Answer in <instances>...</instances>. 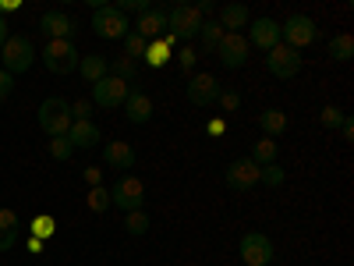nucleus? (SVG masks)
<instances>
[{"label": "nucleus", "mask_w": 354, "mask_h": 266, "mask_svg": "<svg viewBox=\"0 0 354 266\" xmlns=\"http://www.w3.org/2000/svg\"><path fill=\"white\" fill-rule=\"evenodd\" d=\"M71 121H93V100H75L71 103Z\"/></svg>", "instance_id": "obj_39"}, {"label": "nucleus", "mask_w": 354, "mask_h": 266, "mask_svg": "<svg viewBox=\"0 0 354 266\" xmlns=\"http://www.w3.org/2000/svg\"><path fill=\"white\" fill-rule=\"evenodd\" d=\"M82 177H85V185H88V188L103 185V170H100V167H85V170H82Z\"/></svg>", "instance_id": "obj_40"}, {"label": "nucleus", "mask_w": 354, "mask_h": 266, "mask_svg": "<svg viewBox=\"0 0 354 266\" xmlns=\"http://www.w3.org/2000/svg\"><path fill=\"white\" fill-rule=\"evenodd\" d=\"M113 8H117V11H121L124 18H128V15H135V18H138V15H145V11H149V8H153V0H117V4H113Z\"/></svg>", "instance_id": "obj_34"}, {"label": "nucleus", "mask_w": 354, "mask_h": 266, "mask_svg": "<svg viewBox=\"0 0 354 266\" xmlns=\"http://www.w3.org/2000/svg\"><path fill=\"white\" fill-rule=\"evenodd\" d=\"M36 46L32 39H25V36H8V43L0 46V68H4L8 75H25L28 68L36 64Z\"/></svg>", "instance_id": "obj_1"}, {"label": "nucleus", "mask_w": 354, "mask_h": 266, "mask_svg": "<svg viewBox=\"0 0 354 266\" xmlns=\"http://www.w3.org/2000/svg\"><path fill=\"white\" fill-rule=\"evenodd\" d=\"M8 36H11V25H8V18H4V15H0V46L8 43Z\"/></svg>", "instance_id": "obj_43"}, {"label": "nucleus", "mask_w": 354, "mask_h": 266, "mask_svg": "<svg viewBox=\"0 0 354 266\" xmlns=\"http://www.w3.org/2000/svg\"><path fill=\"white\" fill-rule=\"evenodd\" d=\"M11 93H15V75H8L4 68H0V96H4V100H8Z\"/></svg>", "instance_id": "obj_42"}, {"label": "nucleus", "mask_w": 354, "mask_h": 266, "mask_svg": "<svg viewBox=\"0 0 354 266\" xmlns=\"http://www.w3.org/2000/svg\"><path fill=\"white\" fill-rule=\"evenodd\" d=\"M0 103H4V96H0Z\"/></svg>", "instance_id": "obj_47"}, {"label": "nucleus", "mask_w": 354, "mask_h": 266, "mask_svg": "<svg viewBox=\"0 0 354 266\" xmlns=\"http://www.w3.org/2000/svg\"><path fill=\"white\" fill-rule=\"evenodd\" d=\"M170 61V43L167 39H153L149 46H145V64L149 68H163Z\"/></svg>", "instance_id": "obj_27"}, {"label": "nucleus", "mask_w": 354, "mask_h": 266, "mask_svg": "<svg viewBox=\"0 0 354 266\" xmlns=\"http://www.w3.org/2000/svg\"><path fill=\"white\" fill-rule=\"evenodd\" d=\"M259 128H262V135H266V139H280V135L287 132V114H283V110H277V107L262 110V114H259Z\"/></svg>", "instance_id": "obj_23"}, {"label": "nucleus", "mask_w": 354, "mask_h": 266, "mask_svg": "<svg viewBox=\"0 0 354 266\" xmlns=\"http://www.w3.org/2000/svg\"><path fill=\"white\" fill-rule=\"evenodd\" d=\"M46 150H50V157H53V160H61V163H64V160H71L75 145L68 142V135H61V139H50V142H46Z\"/></svg>", "instance_id": "obj_32"}, {"label": "nucleus", "mask_w": 354, "mask_h": 266, "mask_svg": "<svg viewBox=\"0 0 354 266\" xmlns=\"http://www.w3.org/2000/svg\"><path fill=\"white\" fill-rule=\"evenodd\" d=\"M245 39H248V46H259V50L270 53L280 43V21H273V18H252Z\"/></svg>", "instance_id": "obj_13"}, {"label": "nucleus", "mask_w": 354, "mask_h": 266, "mask_svg": "<svg viewBox=\"0 0 354 266\" xmlns=\"http://www.w3.org/2000/svg\"><path fill=\"white\" fill-rule=\"evenodd\" d=\"M124 231L131 234V238H142V234H149V217H145L142 210H131L124 217Z\"/></svg>", "instance_id": "obj_30"}, {"label": "nucleus", "mask_w": 354, "mask_h": 266, "mask_svg": "<svg viewBox=\"0 0 354 266\" xmlns=\"http://www.w3.org/2000/svg\"><path fill=\"white\" fill-rule=\"evenodd\" d=\"M145 46H149V39H142L138 33L124 36V57H131V61H135V57H145Z\"/></svg>", "instance_id": "obj_35"}, {"label": "nucleus", "mask_w": 354, "mask_h": 266, "mask_svg": "<svg viewBox=\"0 0 354 266\" xmlns=\"http://www.w3.org/2000/svg\"><path fill=\"white\" fill-rule=\"evenodd\" d=\"M163 28H167V11H163V8H156V4H153L149 11H145V15H138V18H135V33H138L142 39H149V43L163 36Z\"/></svg>", "instance_id": "obj_16"}, {"label": "nucleus", "mask_w": 354, "mask_h": 266, "mask_svg": "<svg viewBox=\"0 0 354 266\" xmlns=\"http://www.w3.org/2000/svg\"><path fill=\"white\" fill-rule=\"evenodd\" d=\"M78 75H82L88 85H96L100 78H106V75H110L106 57H100V53H85L82 61H78Z\"/></svg>", "instance_id": "obj_22"}, {"label": "nucleus", "mask_w": 354, "mask_h": 266, "mask_svg": "<svg viewBox=\"0 0 354 266\" xmlns=\"http://www.w3.org/2000/svg\"><path fill=\"white\" fill-rule=\"evenodd\" d=\"M153 100H149V93H142V89H131L128 93V100H124V117L131 125H145L153 117Z\"/></svg>", "instance_id": "obj_17"}, {"label": "nucleus", "mask_w": 354, "mask_h": 266, "mask_svg": "<svg viewBox=\"0 0 354 266\" xmlns=\"http://www.w3.org/2000/svg\"><path fill=\"white\" fill-rule=\"evenodd\" d=\"M21 234V220L15 210H8V206H0V252H11L15 242Z\"/></svg>", "instance_id": "obj_20"}, {"label": "nucleus", "mask_w": 354, "mask_h": 266, "mask_svg": "<svg viewBox=\"0 0 354 266\" xmlns=\"http://www.w3.org/2000/svg\"><path fill=\"white\" fill-rule=\"evenodd\" d=\"M277 145H280L277 139H266V135H262V139H259V142L252 145V157H248V160H252L255 167H266V163H277Z\"/></svg>", "instance_id": "obj_25"}, {"label": "nucleus", "mask_w": 354, "mask_h": 266, "mask_svg": "<svg viewBox=\"0 0 354 266\" xmlns=\"http://www.w3.org/2000/svg\"><path fill=\"white\" fill-rule=\"evenodd\" d=\"M195 61H198V50H195L192 43H185L181 50H177V64H181V71H185V75H192Z\"/></svg>", "instance_id": "obj_37"}, {"label": "nucleus", "mask_w": 354, "mask_h": 266, "mask_svg": "<svg viewBox=\"0 0 354 266\" xmlns=\"http://www.w3.org/2000/svg\"><path fill=\"white\" fill-rule=\"evenodd\" d=\"M216 103H220V110H227V114H234L241 107V96L234 93V89H220V96H216Z\"/></svg>", "instance_id": "obj_38"}, {"label": "nucleus", "mask_w": 354, "mask_h": 266, "mask_svg": "<svg viewBox=\"0 0 354 266\" xmlns=\"http://www.w3.org/2000/svg\"><path fill=\"white\" fill-rule=\"evenodd\" d=\"M216 96H220V82H216V75H209V71H198V75H192L188 78V103L192 107H216Z\"/></svg>", "instance_id": "obj_12"}, {"label": "nucleus", "mask_w": 354, "mask_h": 266, "mask_svg": "<svg viewBox=\"0 0 354 266\" xmlns=\"http://www.w3.org/2000/svg\"><path fill=\"white\" fill-rule=\"evenodd\" d=\"M39 33H43L46 39H71V43H75L78 25H75V18L64 15V11H46V15L39 18Z\"/></svg>", "instance_id": "obj_14"}, {"label": "nucleus", "mask_w": 354, "mask_h": 266, "mask_svg": "<svg viewBox=\"0 0 354 266\" xmlns=\"http://www.w3.org/2000/svg\"><path fill=\"white\" fill-rule=\"evenodd\" d=\"M344 110H337V107H322V114H319V125L326 128V132H340V125H344Z\"/></svg>", "instance_id": "obj_33"}, {"label": "nucleus", "mask_w": 354, "mask_h": 266, "mask_svg": "<svg viewBox=\"0 0 354 266\" xmlns=\"http://www.w3.org/2000/svg\"><path fill=\"white\" fill-rule=\"evenodd\" d=\"M32 238H39V242H46V238H53V231H57V220L53 217H46V213H39V217H32Z\"/></svg>", "instance_id": "obj_31"}, {"label": "nucleus", "mask_w": 354, "mask_h": 266, "mask_svg": "<svg viewBox=\"0 0 354 266\" xmlns=\"http://www.w3.org/2000/svg\"><path fill=\"white\" fill-rule=\"evenodd\" d=\"M142 202H145V185L135 174H124L121 181L110 188V206H117V210H124V213L142 210Z\"/></svg>", "instance_id": "obj_9"}, {"label": "nucleus", "mask_w": 354, "mask_h": 266, "mask_svg": "<svg viewBox=\"0 0 354 266\" xmlns=\"http://www.w3.org/2000/svg\"><path fill=\"white\" fill-rule=\"evenodd\" d=\"M106 167H113V170H131V167H135V145H131V142H121V139L106 142Z\"/></svg>", "instance_id": "obj_19"}, {"label": "nucleus", "mask_w": 354, "mask_h": 266, "mask_svg": "<svg viewBox=\"0 0 354 266\" xmlns=\"http://www.w3.org/2000/svg\"><path fill=\"white\" fill-rule=\"evenodd\" d=\"M28 252H43V242L39 238H28Z\"/></svg>", "instance_id": "obj_46"}, {"label": "nucleus", "mask_w": 354, "mask_h": 266, "mask_svg": "<svg viewBox=\"0 0 354 266\" xmlns=\"http://www.w3.org/2000/svg\"><path fill=\"white\" fill-rule=\"evenodd\" d=\"M340 135H344L347 142L354 139V125H351V117H344V125H340Z\"/></svg>", "instance_id": "obj_45"}, {"label": "nucleus", "mask_w": 354, "mask_h": 266, "mask_svg": "<svg viewBox=\"0 0 354 266\" xmlns=\"http://www.w3.org/2000/svg\"><path fill=\"white\" fill-rule=\"evenodd\" d=\"M85 206H88L93 213H106V210H110V188H106V185L88 188V195H85Z\"/></svg>", "instance_id": "obj_29"}, {"label": "nucleus", "mask_w": 354, "mask_h": 266, "mask_svg": "<svg viewBox=\"0 0 354 266\" xmlns=\"http://www.w3.org/2000/svg\"><path fill=\"white\" fill-rule=\"evenodd\" d=\"M287 181V170L280 167V163H266V167H259V185H266V188H280Z\"/></svg>", "instance_id": "obj_28"}, {"label": "nucleus", "mask_w": 354, "mask_h": 266, "mask_svg": "<svg viewBox=\"0 0 354 266\" xmlns=\"http://www.w3.org/2000/svg\"><path fill=\"white\" fill-rule=\"evenodd\" d=\"M110 75H113V78L131 82V78H135V61H131V57H117V61L110 64Z\"/></svg>", "instance_id": "obj_36"}, {"label": "nucleus", "mask_w": 354, "mask_h": 266, "mask_svg": "<svg viewBox=\"0 0 354 266\" xmlns=\"http://www.w3.org/2000/svg\"><path fill=\"white\" fill-rule=\"evenodd\" d=\"M18 8H21V0H4V4H0V15H11Z\"/></svg>", "instance_id": "obj_44"}, {"label": "nucleus", "mask_w": 354, "mask_h": 266, "mask_svg": "<svg viewBox=\"0 0 354 266\" xmlns=\"http://www.w3.org/2000/svg\"><path fill=\"white\" fill-rule=\"evenodd\" d=\"M238 249H241L245 266H270V263L277 259V249H273V242H270V234H262V231L241 234Z\"/></svg>", "instance_id": "obj_6"}, {"label": "nucleus", "mask_w": 354, "mask_h": 266, "mask_svg": "<svg viewBox=\"0 0 354 266\" xmlns=\"http://www.w3.org/2000/svg\"><path fill=\"white\" fill-rule=\"evenodd\" d=\"M39 57H43V64L53 75H71V71H78V61H82L71 39H46V46H43Z\"/></svg>", "instance_id": "obj_3"}, {"label": "nucleus", "mask_w": 354, "mask_h": 266, "mask_svg": "<svg viewBox=\"0 0 354 266\" xmlns=\"http://www.w3.org/2000/svg\"><path fill=\"white\" fill-rule=\"evenodd\" d=\"M227 33H223V25L216 21V18H205L202 21V28H198V39H202V50H209V53H216V46H220V39H223Z\"/></svg>", "instance_id": "obj_24"}, {"label": "nucleus", "mask_w": 354, "mask_h": 266, "mask_svg": "<svg viewBox=\"0 0 354 266\" xmlns=\"http://www.w3.org/2000/svg\"><path fill=\"white\" fill-rule=\"evenodd\" d=\"M128 93H131V82L106 75V78H100V82L93 85V107H103V110H117V107H124Z\"/></svg>", "instance_id": "obj_8"}, {"label": "nucleus", "mask_w": 354, "mask_h": 266, "mask_svg": "<svg viewBox=\"0 0 354 266\" xmlns=\"http://www.w3.org/2000/svg\"><path fill=\"white\" fill-rule=\"evenodd\" d=\"M330 57H333V61H340V64H347L351 57H354V36H351V33L333 36V39H330Z\"/></svg>", "instance_id": "obj_26"}, {"label": "nucleus", "mask_w": 354, "mask_h": 266, "mask_svg": "<svg viewBox=\"0 0 354 266\" xmlns=\"http://www.w3.org/2000/svg\"><path fill=\"white\" fill-rule=\"evenodd\" d=\"M223 185H227L234 195H245L248 188H255V185H259V167H255L248 157L234 160V163L223 170Z\"/></svg>", "instance_id": "obj_11"}, {"label": "nucleus", "mask_w": 354, "mask_h": 266, "mask_svg": "<svg viewBox=\"0 0 354 266\" xmlns=\"http://www.w3.org/2000/svg\"><path fill=\"white\" fill-rule=\"evenodd\" d=\"M216 21L223 25V33H238V28H248L252 15H248L245 4H223V8L216 11Z\"/></svg>", "instance_id": "obj_21"}, {"label": "nucleus", "mask_w": 354, "mask_h": 266, "mask_svg": "<svg viewBox=\"0 0 354 266\" xmlns=\"http://www.w3.org/2000/svg\"><path fill=\"white\" fill-rule=\"evenodd\" d=\"M205 135H213V139H223V135H227V121H223V117H213V121L205 125Z\"/></svg>", "instance_id": "obj_41"}, {"label": "nucleus", "mask_w": 354, "mask_h": 266, "mask_svg": "<svg viewBox=\"0 0 354 266\" xmlns=\"http://www.w3.org/2000/svg\"><path fill=\"white\" fill-rule=\"evenodd\" d=\"M266 71L270 75H277V78H298V71H301V57H298V50H290V46H283V43H277L270 53H266Z\"/></svg>", "instance_id": "obj_10"}, {"label": "nucleus", "mask_w": 354, "mask_h": 266, "mask_svg": "<svg viewBox=\"0 0 354 266\" xmlns=\"http://www.w3.org/2000/svg\"><path fill=\"white\" fill-rule=\"evenodd\" d=\"M93 33H96L100 39H124V36L131 33V21L117 11L113 4H106V8L93 11Z\"/></svg>", "instance_id": "obj_7"}, {"label": "nucleus", "mask_w": 354, "mask_h": 266, "mask_svg": "<svg viewBox=\"0 0 354 266\" xmlns=\"http://www.w3.org/2000/svg\"><path fill=\"white\" fill-rule=\"evenodd\" d=\"M68 142L75 145V150H93V145L103 142V132H100L93 121H71V128H68Z\"/></svg>", "instance_id": "obj_18"}, {"label": "nucleus", "mask_w": 354, "mask_h": 266, "mask_svg": "<svg viewBox=\"0 0 354 266\" xmlns=\"http://www.w3.org/2000/svg\"><path fill=\"white\" fill-rule=\"evenodd\" d=\"M39 128L46 132V139H61L71 128V103L61 96H50L39 103Z\"/></svg>", "instance_id": "obj_2"}, {"label": "nucleus", "mask_w": 354, "mask_h": 266, "mask_svg": "<svg viewBox=\"0 0 354 266\" xmlns=\"http://www.w3.org/2000/svg\"><path fill=\"white\" fill-rule=\"evenodd\" d=\"M315 36H319V28H315V21L308 15H290L287 21H280V43L290 46V50H298V53L308 43H315Z\"/></svg>", "instance_id": "obj_4"}, {"label": "nucleus", "mask_w": 354, "mask_h": 266, "mask_svg": "<svg viewBox=\"0 0 354 266\" xmlns=\"http://www.w3.org/2000/svg\"><path fill=\"white\" fill-rule=\"evenodd\" d=\"M216 53H220V64L234 71V68H241V64L248 61V39H245L241 33H227V36L220 39Z\"/></svg>", "instance_id": "obj_15"}, {"label": "nucleus", "mask_w": 354, "mask_h": 266, "mask_svg": "<svg viewBox=\"0 0 354 266\" xmlns=\"http://www.w3.org/2000/svg\"><path fill=\"white\" fill-rule=\"evenodd\" d=\"M202 21H205V18L198 15L195 4H174V8L167 11V33L177 36V39H192V36H198Z\"/></svg>", "instance_id": "obj_5"}]
</instances>
